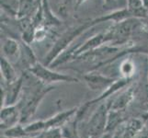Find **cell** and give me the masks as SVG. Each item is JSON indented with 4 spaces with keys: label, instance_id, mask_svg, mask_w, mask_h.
Listing matches in <instances>:
<instances>
[{
    "label": "cell",
    "instance_id": "cell-21",
    "mask_svg": "<svg viewBox=\"0 0 148 138\" xmlns=\"http://www.w3.org/2000/svg\"><path fill=\"white\" fill-rule=\"evenodd\" d=\"M28 135H39L45 131V121H36L25 126Z\"/></svg>",
    "mask_w": 148,
    "mask_h": 138
},
{
    "label": "cell",
    "instance_id": "cell-14",
    "mask_svg": "<svg viewBox=\"0 0 148 138\" xmlns=\"http://www.w3.org/2000/svg\"><path fill=\"white\" fill-rule=\"evenodd\" d=\"M132 99H134V89H132V88H129V89L123 91L113 101H111L110 110L118 111L124 110L132 100Z\"/></svg>",
    "mask_w": 148,
    "mask_h": 138
},
{
    "label": "cell",
    "instance_id": "cell-25",
    "mask_svg": "<svg viewBox=\"0 0 148 138\" xmlns=\"http://www.w3.org/2000/svg\"><path fill=\"white\" fill-rule=\"evenodd\" d=\"M32 138H44V136H43V132L40 133V134H39V135H35Z\"/></svg>",
    "mask_w": 148,
    "mask_h": 138
},
{
    "label": "cell",
    "instance_id": "cell-20",
    "mask_svg": "<svg viewBox=\"0 0 148 138\" xmlns=\"http://www.w3.org/2000/svg\"><path fill=\"white\" fill-rule=\"evenodd\" d=\"M135 72V65L134 63L131 59H125L122 61L120 65V74L121 78L132 79V76Z\"/></svg>",
    "mask_w": 148,
    "mask_h": 138
},
{
    "label": "cell",
    "instance_id": "cell-19",
    "mask_svg": "<svg viewBox=\"0 0 148 138\" xmlns=\"http://www.w3.org/2000/svg\"><path fill=\"white\" fill-rule=\"evenodd\" d=\"M143 129L142 122L138 119L132 120L127 124L125 129L122 131L123 138H134V136Z\"/></svg>",
    "mask_w": 148,
    "mask_h": 138
},
{
    "label": "cell",
    "instance_id": "cell-11",
    "mask_svg": "<svg viewBox=\"0 0 148 138\" xmlns=\"http://www.w3.org/2000/svg\"><path fill=\"white\" fill-rule=\"evenodd\" d=\"M132 15L130 13V11L128 10V8H121V9H118L115 10V11H112L110 13H108L106 15H103V16L99 17L97 19H94L92 20H90L91 24L94 27L95 25H98L99 23L102 22H108V21H112L114 23H119L122 20H125L127 19H131Z\"/></svg>",
    "mask_w": 148,
    "mask_h": 138
},
{
    "label": "cell",
    "instance_id": "cell-5",
    "mask_svg": "<svg viewBox=\"0 0 148 138\" xmlns=\"http://www.w3.org/2000/svg\"><path fill=\"white\" fill-rule=\"evenodd\" d=\"M137 19L131 18L119 23H114L110 30L105 32L107 43H112L114 44H122L127 42L132 35L134 30L136 28Z\"/></svg>",
    "mask_w": 148,
    "mask_h": 138
},
{
    "label": "cell",
    "instance_id": "cell-2",
    "mask_svg": "<svg viewBox=\"0 0 148 138\" xmlns=\"http://www.w3.org/2000/svg\"><path fill=\"white\" fill-rule=\"evenodd\" d=\"M111 102L102 103L97 109L86 124V135L89 138H99L106 133L108 116Z\"/></svg>",
    "mask_w": 148,
    "mask_h": 138
},
{
    "label": "cell",
    "instance_id": "cell-10",
    "mask_svg": "<svg viewBox=\"0 0 148 138\" xmlns=\"http://www.w3.org/2000/svg\"><path fill=\"white\" fill-rule=\"evenodd\" d=\"M77 110L78 108L75 107V108L60 111L58 113H56L54 116L51 117L50 119L45 121V130L51 128H58V127L62 128L66 122L75 116Z\"/></svg>",
    "mask_w": 148,
    "mask_h": 138
},
{
    "label": "cell",
    "instance_id": "cell-16",
    "mask_svg": "<svg viewBox=\"0 0 148 138\" xmlns=\"http://www.w3.org/2000/svg\"><path fill=\"white\" fill-rule=\"evenodd\" d=\"M78 122L79 120L75 116L74 120L68 121L62 127V133L64 138H80L78 135Z\"/></svg>",
    "mask_w": 148,
    "mask_h": 138
},
{
    "label": "cell",
    "instance_id": "cell-1",
    "mask_svg": "<svg viewBox=\"0 0 148 138\" xmlns=\"http://www.w3.org/2000/svg\"><path fill=\"white\" fill-rule=\"evenodd\" d=\"M92 27L93 26L91 24V21L88 20V21L85 22L82 25H79L77 27H75L67 30V32H64L61 35V37H59L58 40L54 43L52 49L49 51L48 54L45 56V61L43 65L46 66L52 65L61 54L64 53V51L74 42L75 38H77L80 34H82L84 32H86V30H88V29Z\"/></svg>",
    "mask_w": 148,
    "mask_h": 138
},
{
    "label": "cell",
    "instance_id": "cell-3",
    "mask_svg": "<svg viewBox=\"0 0 148 138\" xmlns=\"http://www.w3.org/2000/svg\"><path fill=\"white\" fill-rule=\"evenodd\" d=\"M29 73L40 80L42 84L45 85H51L53 83H58V82H66V83H75L79 82V80L74 78L72 76L55 72V71L48 68V66L44 65L43 64L37 63L35 64L32 67L29 69Z\"/></svg>",
    "mask_w": 148,
    "mask_h": 138
},
{
    "label": "cell",
    "instance_id": "cell-27",
    "mask_svg": "<svg viewBox=\"0 0 148 138\" xmlns=\"http://www.w3.org/2000/svg\"><path fill=\"white\" fill-rule=\"evenodd\" d=\"M103 1H104L105 5H108V4H110L111 2V0H103Z\"/></svg>",
    "mask_w": 148,
    "mask_h": 138
},
{
    "label": "cell",
    "instance_id": "cell-12",
    "mask_svg": "<svg viewBox=\"0 0 148 138\" xmlns=\"http://www.w3.org/2000/svg\"><path fill=\"white\" fill-rule=\"evenodd\" d=\"M130 81H131V79H128V78H117V80L113 84H112L110 87H109V88L107 89L105 91L102 92L101 95L99 97V98H96V99H94L92 100L86 102V104L90 107L91 105H93V104L99 103V102H100V101H103L105 99L109 98L110 96H112L114 93H116L117 91H119L121 89H123L124 87H126L127 85L129 84Z\"/></svg>",
    "mask_w": 148,
    "mask_h": 138
},
{
    "label": "cell",
    "instance_id": "cell-24",
    "mask_svg": "<svg viewBox=\"0 0 148 138\" xmlns=\"http://www.w3.org/2000/svg\"><path fill=\"white\" fill-rule=\"evenodd\" d=\"M88 0H75V9H77L81 5H83Z\"/></svg>",
    "mask_w": 148,
    "mask_h": 138
},
{
    "label": "cell",
    "instance_id": "cell-9",
    "mask_svg": "<svg viewBox=\"0 0 148 138\" xmlns=\"http://www.w3.org/2000/svg\"><path fill=\"white\" fill-rule=\"evenodd\" d=\"M20 122V111L18 104L1 108V128L3 130L18 124Z\"/></svg>",
    "mask_w": 148,
    "mask_h": 138
},
{
    "label": "cell",
    "instance_id": "cell-18",
    "mask_svg": "<svg viewBox=\"0 0 148 138\" xmlns=\"http://www.w3.org/2000/svg\"><path fill=\"white\" fill-rule=\"evenodd\" d=\"M2 135L5 138H25L29 135L25 127H23L20 124H18L3 130Z\"/></svg>",
    "mask_w": 148,
    "mask_h": 138
},
{
    "label": "cell",
    "instance_id": "cell-7",
    "mask_svg": "<svg viewBox=\"0 0 148 138\" xmlns=\"http://www.w3.org/2000/svg\"><path fill=\"white\" fill-rule=\"evenodd\" d=\"M83 78L91 90H101L102 92L105 91L117 80V78H112L102 74L92 72L84 75Z\"/></svg>",
    "mask_w": 148,
    "mask_h": 138
},
{
    "label": "cell",
    "instance_id": "cell-6",
    "mask_svg": "<svg viewBox=\"0 0 148 138\" xmlns=\"http://www.w3.org/2000/svg\"><path fill=\"white\" fill-rule=\"evenodd\" d=\"M24 81V76H21L14 82L7 84V89H1V108L5 106L16 105L18 103V100L21 94Z\"/></svg>",
    "mask_w": 148,
    "mask_h": 138
},
{
    "label": "cell",
    "instance_id": "cell-13",
    "mask_svg": "<svg viewBox=\"0 0 148 138\" xmlns=\"http://www.w3.org/2000/svg\"><path fill=\"white\" fill-rule=\"evenodd\" d=\"M0 70H1L2 78L7 84L12 83L18 78L17 76L16 70H15L14 66L12 65V63L2 55L1 60H0Z\"/></svg>",
    "mask_w": 148,
    "mask_h": 138
},
{
    "label": "cell",
    "instance_id": "cell-17",
    "mask_svg": "<svg viewBox=\"0 0 148 138\" xmlns=\"http://www.w3.org/2000/svg\"><path fill=\"white\" fill-rule=\"evenodd\" d=\"M42 4L43 9V26H57L62 23L53 14L47 0H42Z\"/></svg>",
    "mask_w": 148,
    "mask_h": 138
},
{
    "label": "cell",
    "instance_id": "cell-28",
    "mask_svg": "<svg viewBox=\"0 0 148 138\" xmlns=\"http://www.w3.org/2000/svg\"><path fill=\"white\" fill-rule=\"evenodd\" d=\"M86 138H89V137H86Z\"/></svg>",
    "mask_w": 148,
    "mask_h": 138
},
{
    "label": "cell",
    "instance_id": "cell-22",
    "mask_svg": "<svg viewBox=\"0 0 148 138\" xmlns=\"http://www.w3.org/2000/svg\"><path fill=\"white\" fill-rule=\"evenodd\" d=\"M44 138H63L62 128H51L43 132Z\"/></svg>",
    "mask_w": 148,
    "mask_h": 138
},
{
    "label": "cell",
    "instance_id": "cell-8",
    "mask_svg": "<svg viewBox=\"0 0 148 138\" xmlns=\"http://www.w3.org/2000/svg\"><path fill=\"white\" fill-rule=\"evenodd\" d=\"M1 52V55L11 63L16 62L19 59L21 54V44L13 38H6L2 42Z\"/></svg>",
    "mask_w": 148,
    "mask_h": 138
},
{
    "label": "cell",
    "instance_id": "cell-26",
    "mask_svg": "<svg viewBox=\"0 0 148 138\" xmlns=\"http://www.w3.org/2000/svg\"><path fill=\"white\" fill-rule=\"evenodd\" d=\"M143 1V4H144V6L148 9V0H142Z\"/></svg>",
    "mask_w": 148,
    "mask_h": 138
},
{
    "label": "cell",
    "instance_id": "cell-23",
    "mask_svg": "<svg viewBox=\"0 0 148 138\" xmlns=\"http://www.w3.org/2000/svg\"><path fill=\"white\" fill-rule=\"evenodd\" d=\"M134 138H148V129L143 128L138 134H137Z\"/></svg>",
    "mask_w": 148,
    "mask_h": 138
},
{
    "label": "cell",
    "instance_id": "cell-15",
    "mask_svg": "<svg viewBox=\"0 0 148 138\" xmlns=\"http://www.w3.org/2000/svg\"><path fill=\"white\" fill-rule=\"evenodd\" d=\"M127 8L132 18L145 19L148 16V9L144 6L142 0H127Z\"/></svg>",
    "mask_w": 148,
    "mask_h": 138
},
{
    "label": "cell",
    "instance_id": "cell-4",
    "mask_svg": "<svg viewBox=\"0 0 148 138\" xmlns=\"http://www.w3.org/2000/svg\"><path fill=\"white\" fill-rule=\"evenodd\" d=\"M53 89V88L51 86L46 89H38L34 90L32 93H30L29 96L24 97L21 102L17 103L20 111V124L26 122L35 113V111H37L38 106L40 105L42 100L44 98V96Z\"/></svg>",
    "mask_w": 148,
    "mask_h": 138
}]
</instances>
